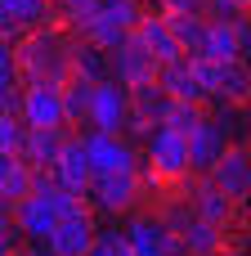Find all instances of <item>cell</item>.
Wrapping results in <instances>:
<instances>
[{
  "label": "cell",
  "instance_id": "cell-1",
  "mask_svg": "<svg viewBox=\"0 0 251 256\" xmlns=\"http://www.w3.org/2000/svg\"><path fill=\"white\" fill-rule=\"evenodd\" d=\"M18 50V68H22V86H63L72 76V50L54 27H40L22 40H13Z\"/></svg>",
  "mask_w": 251,
  "mask_h": 256
},
{
  "label": "cell",
  "instance_id": "cell-2",
  "mask_svg": "<svg viewBox=\"0 0 251 256\" xmlns=\"http://www.w3.org/2000/svg\"><path fill=\"white\" fill-rule=\"evenodd\" d=\"M144 166H148V184H180L193 176V153H189V135L175 126H157L144 140Z\"/></svg>",
  "mask_w": 251,
  "mask_h": 256
},
{
  "label": "cell",
  "instance_id": "cell-3",
  "mask_svg": "<svg viewBox=\"0 0 251 256\" xmlns=\"http://www.w3.org/2000/svg\"><path fill=\"white\" fill-rule=\"evenodd\" d=\"M193 63H198V76H202L207 94L220 108L251 104V63L247 58H207V54H198Z\"/></svg>",
  "mask_w": 251,
  "mask_h": 256
},
{
  "label": "cell",
  "instance_id": "cell-4",
  "mask_svg": "<svg viewBox=\"0 0 251 256\" xmlns=\"http://www.w3.org/2000/svg\"><path fill=\"white\" fill-rule=\"evenodd\" d=\"M229 144H234V135H229V126L220 122V117H202L193 130H189V153H193V176H211L216 171V162L229 153Z\"/></svg>",
  "mask_w": 251,
  "mask_h": 256
},
{
  "label": "cell",
  "instance_id": "cell-5",
  "mask_svg": "<svg viewBox=\"0 0 251 256\" xmlns=\"http://www.w3.org/2000/svg\"><path fill=\"white\" fill-rule=\"evenodd\" d=\"M90 202H94V212H103V216H126V212L139 202V171H108V176H94Z\"/></svg>",
  "mask_w": 251,
  "mask_h": 256
},
{
  "label": "cell",
  "instance_id": "cell-6",
  "mask_svg": "<svg viewBox=\"0 0 251 256\" xmlns=\"http://www.w3.org/2000/svg\"><path fill=\"white\" fill-rule=\"evenodd\" d=\"M126 234H130L135 256H189L184 252V238H180L162 216H135V220L126 225Z\"/></svg>",
  "mask_w": 251,
  "mask_h": 256
},
{
  "label": "cell",
  "instance_id": "cell-7",
  "mask_svg": "<svg viewBox=\"0 0 251 256\" xmlns=\"http://www.w3.org/2000/svg\"><path fill=\"white\" fill-rule=\"evenodd\" d=\"M126 122H130V86H121L117 76L99 81V86H94L90 126H94V130H112V135H121Z\"/></svg>",
  "mask_w": 251,
  "mask_h": 256
},
{
  "label": "cell",
  "instance_id": "cell-8",
  "mask_svg": "<svg viewBox=\"0 0 251 256\" xmlns=\"http://www.w3.org/2000/svg\"><path fill=\"white\" fill-rule=\"evenodd\" d=\"M58 22V9L49 0H0V27H4V40H22L40 27Z\"/></svg>",
  "mask_w": 251,
  "mask_h": 256
},
{
  "label": "cell",
  "instance_id": "cell-9",
  "mask_svg": "<svg viewBox=\"0 0 251 256\" xmlns=\"http://www.w3.org/2000/svg\"><path fill=\"white\" fill-rule=\"evenodd\" d=\"M94 243H99V225H94V216H90L85 207L67 212V216L58 220V230L49 234V252L54 256H90Z\"/></svg>",
  "mask_w": 251,
  "mask_h": 256
},
{
  "label": "cell",
  "instance_id": "cell-10",
  "mask_svg": "<svg viewBox=\"0 0 251 256\" xmlns=\"http://www.w3.org/2000/svg\"><path fill=\"white\" fill-rule=\"evenodd\" d=\"M112 76H117L121 86H130V90H135V86L157 81V76H162V63L139 45V36H130L126 45H117V50H112Z\"/></svg>",
  "mask_w": 251,
  "mask_h": 256
},
{
  "label": "cell",
  "instance_id": "cell-11",
  "mask_svg": "<svg viewBox=\"0 0 251 256\" xmlns=\"http://www.w3.org/2000/svg\"><path fill=\"white\" fill-rule=\"evenodd\" d=\"M67 194H76V198H85L90 189H94V162H90V148H85V135H76L67 148H63V158H58V166L49 171Z\"/></svg>",
  "mask_w": 251,
  "mask_h": 256
},
{
  "label": "cell",
  "instance_id": "cell-12",
  "mask_svg": "<svg viewBox=\"0 0 251 256\" xmlns=\"http://www.w3.org/2000/svg\"><path fill=\"white\" fill-rule=\"evenodd\" d=\"M27 126H67V104L63 86H27L22 90V112Z\"/></svg>",
  "mask_w": 251,
  "mask_h": 256
},
{
  "label": "cell",
  "instance_id": "cell-13",
  "mask_svg": "<svg viewBox=\"0 0 251 256\" xmlns=\"http://www.w3.org/2000/svg\"><path fill=\"white\" fill-rule=\"evenodd\" d=\"M85 148H90V162H94L99 176H108V171H139L130 140H121L112 130H90L85 135Z\"/></svg>",
  "mask_w": 251,
  "mask_h": 256
},
{
  "label": "cell",
  "instance_id": "cell-14",
  "mask_svg": "<svg viewBox=\"0 0 251 256\" xmlns=\"http://www.w3.org/2000/svg\"><path fill=\"white\" fill-rule=\"evenodd\" d=\"M189 202H193V212L202 216V220H211V225H220V230H229V220L238 216V198H229L211 176H202L198 184H189Z\"/></svg>",
  "mask_w": 251,
  "mask_h": 256
},
{
  "label": "cell",
  "instance_id": "cell-15",
  "mask_svg": "<svg viewBox=\"0 0 251 256\" xmlns=\"http://www.w3.org/2000/svg\"><path fill=\"white\" fill-rule=\"evenodd\" d=\"M67 144H72L67 126H31V130H27V148H22V158H27L36 171H54Z\"/></svg>",
  "mask_w": 251,
  "mask_h": 256
},
{
  "label": "cell",
  "instance_id": "cell-16",
  "mask_svg": "<svg viewBox=\"0 0 251 256\" xmlns=\"http://www.w3.org/2000/svg\"><path fill=\"white\" fill-rule=\"evenodd\" d=\"M135 36H139V45H144L157 63H175V58H184V45L175 40V27H171L166 14H148V18L135 27Z\"/></svg>",
  "mask_w": 251,
  "mask_h": 256
},
{
  "label": "cell",
  "instance_id": "cell-17",
  "mask_svg": "<svg viewBox=\"0 0 251 256\" xmlns=\"http://www.w3.org/2000/svg\"><path fill=\"white\" fill-rule=\"evenodd\" d=\"M157 81L166 86L171 99H189V104H207V99H211L207 86H202V76H198L193 54H184V58H175V63H162V76H157Z\"/></svg>",
  "mask_w": 251,
  "mask_h": 256
},
{
  "label": "cell",
  "instance_id": "cell-18",
  "mask_svg": "<svg viewBox=\"0 0 251 256\" xmlns=\"http://www.w3.org/2000/svg\"><path fill=\"white\" fill-rule=\"evenodd\" d=\"M36 180H40V171L27 158H0V198H4V212H13L18 202H27L36 194Z\"/></svg>",
  "mask_w": 251,
  "mask_h": 256
},
{
  "label": "cell",
  "instance_id": "cell-19",
  "mask_svg": "<svg viewBox=\"0 0 251 256\" xmlns=\"http://www.w3.org/2000/svg\"><path fill=\"white\" fill-rule=\"evenodd\" d=\"M211 180L229 194V198H247L251 194V148H243V144H229V153L216 162V171H211Z\"/></svg>",
  "mask_w": 251,
  "mask_h": 256
},
{
  "label": "cell",
  "instance_id": "cell-20",
  "mask_svg": "<svg viewBox=\"0 0 251 256\" xmlns=\"http://www.w3.org/2000/svg\"><path fill=\"white\" fill-rule=\"evenodd\" d=\"M247 27H251V18H211L207 58H243V50H247Z\"/></svg>",
  "mask_w": 251,
  "mask_h": 256
},
{
  "label": "cell",
  "instance_id": "cell-21",
  "mask_svg": "<svg viewBox=\"0 0 251 256\" xmlns=\"http://www.w3.org/2000/svg\"><path fill=\"white\" fill-rule=\"evenodd\" d=\"M130 36H135V32H130L117 14H108V9H99V14L85 22V32H81V40H90V45H99V50H108V54H112L117 45H126Z\"/></svg>",
  "mask_w": 251,
  "mask_h": 256
},
{
  "label": "cell",
  "instance_id": "cell-22",
  "mask_svg": "<svg viewBox=\"0 0 251 256\" xmlns=\"http://www.w3.org/2000/svg\"><path fill=\"white\" fill-rule=\"evenodd\" d=\"M171 27H175V40L184 45V54H207V32H211V14H166Z\"/></svg>",
  "mask_w": 251,
  "mask_h": 256
},
{
  "label": "cell",
  "instance_id": "cell-23",
  "mask_svg": "<svg viewBox=\"0 0 251 256\" xmlns=\"http://www.w3.org/2000/svg\"><path fill=\"white\" fill-rule=\"evenodd\" d=\"M180 238H184V252H189V256H216V252H225V230L211 225V220H202V216H193V220L180 230Z\"/></svg>",
  "mask_w": 251,
  "mask_h": 256
},
{
  "label": "cell",
  "instance_id": "cell-24",
  "mask_svg": "<svg viewBox=\"0 0 251 256\" xmlns=\"http://www.w3.org/2000/svg\"><path fill=\"white\" fill-rule=\"evenodd\" d=\"M94 86L99 81H90V76H81V72H72L67 81H63V104H67V126L76 122H90V108H94Z\"/></svg>",
  "mask_w": 251,
  "mask_h": 256
},
{
  "label": "cell",
  "instance_id": "cell-25",
  "mask_svg": "<svg viewBox=\"0 0 251 256\" xmlns=\"http://www.w3.org/2000/svg\"><path fill=\"white\" fill-rule=\"evenodd\" d=\"M72 72H81V76H90V81H108V76H112V54L99 50V45H90V40H81V45L72 50Z\"/></svg>",
  "mask_w": 251,
  "mask_h": 256
},
{
  "label": "cell",
  "instance_id": "cell-26",
  "mask_svg": "<svg viewBox=\"0 0 251 256\" xmlns=\"http://www.w3.org/2000/svg\"><path fill=\"white\" fill-rule=\"evenodd\" d=\"M27 130H31V126H27L18 112H4V117H0V158H22Z\"/></svg>",
  "mask_w": 251,
  "mask_h": 256
},
{
  "label": "cell",
  "instance_id": "cell-27",
  "mask_svg": "<svg viewBox=\"0 0 251 256\" xmlns=\"http://www.w3.org/2000/svg\"><path fill=\"white\" fill-rule=\"evenodd\" d=\"M54 9H58V22H63V27L85 32V22H90V18L103 9V0H58Z\"/></svg>",
  "mask_w": 251,
  "mask_h": 256
},
{
  "label": "cell",
  "instance_id": "cell-28",
  "mask_svg": "<svg viewBox=\"0 0 251 256\" xmlns=\"http://www.w3.org/2000/svg\"><path fill=\"white\" fill-rule=\"evenodd\" d=\"M202 117H207L202 104H189V99H171V108H166V126H175V130H184V135H189Z\"/></svg>",
  "mask_w": 251,
  "mask_h": 256
},
{
  "label": "cell",
  "instance_id": "cell-29",
  "mask_svg": "<svg viewBox=\"0 0 251 256\" xmlns=\"http://www.w3.org/2000/svg\"><path fill=\"white\" fill-rule=\"evenodd\" d=\"M90 256H135L130 234H126V230H99V243H94Z\"/></svg>",
  "mask_w": 251,
  "mask_h": 256
},
{
  "label": "cell",
  "instance_id": "cell-30",
  "mask_svg": "<svg viewBox=\"0 0 251 256\" xmlns=\"http://www.w3.org/2000/svg\"><path fill=\"white\" fill-rule=\"evenodd\" d=\"M27 243H31V238H27V234H22V225L9 216V220H4V230H0V252H4V256H18Z\"/></svg>",
  "mask_w": 251,
  "mask_h": 256
},
{
  "label": "cell",
  "instance_id": "cell-31",
  "mask_svg": "<svg viewBox=\"0 0 251 256\" xmlns=\"http://www.w3.org/2000/svg\"><path fill=\"white\" fill-rule=\"evenodd\" d=\"M207 14L211 18H251V0H211Z\"/></svg>",
  "mask_w": 251,
  "mask_h": 256
},
{
  "label": "cell",
  "instance_id": "cell-32",
  "mask_svg": "<svg viewBox=\"0 0 251 256\" xmlns=\"http://www.w3.org/2000/svg\"><path fill=\"white\" fill-rule=\"evenodd\" d=\"M153 4H157V14H198V9L207 14L211 0H153Z\"/></svg>",
  "mask_w": 251,
  "mask_h": 256
},
{
  "label": "cell",
  "instance_id": "cell-33",
  "mask_svg": "<svg viewBox=\"0 0 251 256\" xmlns=\"http://www.w3.org/2000/svg\"><path fill=\"white\" fill-rule=\"evenodd\" d=\"M18 256H54V252H49V243H27Z\"/></svg>",
  "mask_w": 251,
  "mask_h": 256
},
{
  "label": "cell",
  "instance_id": "cell-34",
  "mask_svg": "<svg viewBox=\"0 0 251 256\" xmlns=\"http://www.w3.org/2000/svg\"><path fill=\"white\" fill-rule=\"evenodd\" d=\"M216 256H251V252H238V248H225V252H216Z\"/></svg>",
  "mask_w": 251,
  "mask_h": 256
},
{
  "label": "cell",
  "instance_id": "cell-35",
  "mask_svg": "<svg viewBox=\"0 0 251 256\" xmlns=\"http://www.w3.org/2000/svg\"><path fill=\"white\" fill-rule=\"evenodd\" d=\"M243 58L251 63V27H247V50H243Z\"/></svg>",
  "mask_w": 251,
  "mask_h": 256
},
{
  "label": "cell",
  "instance_id": "cell-36",
  "mask_svg": "<svg viewBox=\"0 0 251 256\" xmlns=\"http://www.w3.org/2000/svg\"><path fill=\"white\" fill-rule=\"evenodd\" d=\"M243 212H247V216H251V194H247V198H243Z\"/></svg>",
  "mask_w": 251,
  "mask_h": 256
}]
</instances>
